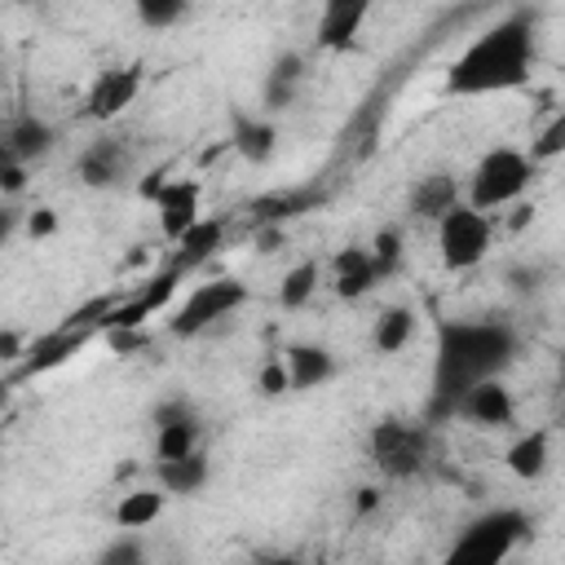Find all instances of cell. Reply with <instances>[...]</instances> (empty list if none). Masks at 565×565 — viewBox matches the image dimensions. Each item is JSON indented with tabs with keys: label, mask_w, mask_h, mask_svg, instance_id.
I'll return each instance as SVG.
<instances>
[{
	"label": "cell",
	"mask_w": 565,
	"mask_h": 565,
	"mask_svg": "<svg viewBox=\"0 0 565 565\" xmlns=\"http://www.w3.org/2000/svg\"><path fill=\"white\" fill-rule=\"evenodd\" d=\"M516 358V331L503 318H450L437 327V358H433V397L428 419H446L459 402L486 384L503 380Z\"/></svg>",
	"instance_id": "cell-1"
},
{
	"label": "cell",
	"mask_w": 565,
	"mask_h": 565,
	"mask_svg": "<svg viewBox=\"0 0 565 565\" xmlns=\"http://www.w3.org/2000/svg\"><path fill=\"white\" fill-rule=\"evenodd\" d=\"M539 57V35L530 13H508L494 26H486L450 66H446V93L450 97H490L512 93L530 84Z\"/></svg>",
	"instance_id": "cell-2"
},
{
	"label": "cell",
	"mask_w": 565,
	"mask_h": 565,
	"mask_svg": "<svg viewBox=\"0 0 565 565\" xmlns=\"http://www.w3.org/2000/svg\"><path fill=\"white\" fill-rule=\"evenodd\" d=\"M534 159H530V150H521V146H490L481 159H477V168L468 172V207H477V212H499V207H512V203H521L525 199V190H530V181H534Z\"/></svg>",
	"instance_id": "cell-3"
},
{
	"label": "cell",
	"mask_w": 565,
	"mask_h": 565,
	"mask_svg": "<svg viewBox=\"0 0 565 565\" xmlns=\"http://www.w3.org/2000/svg\"><path fill=\"white\" fill-rule=\"evenodd\" d=\"M525 534H530V521L521 508H494L468 521L437 565H508V556Z\"/></svg>",
	"instance_id": "cell-4"
},
{
	"label": "cell",
	"mask_w": 565,
	"mask_h": 565,
	"mask_svg": "<svg viewBox=\"0 0 565 565\" xmlns=\"http://www.w3.org/2000/svg\"><path fill=\"white\" fill-rule=\"evenodd\" d=\"M371 446V459L375 468L388 477V481H411L428 468V455H433V437H428V424H406V419H380L366 437Z\"/></svg>",
	"instance_id": "cell-5"
},
{
	"label": "cell",
	"mask_w": 565,
	"mask_h": 565,
	"mask_svg": "<svg viewBox=\"0 0 565 565\" xmlns=\"http://www.w3.org/2000/svg\"><path fill=\"white\" fill-rule=\"evenodd\" d=\"M494 247V221L468 203H459L455 212H446L437 221V256L450 274H468L477 269Z\"/></svg>",
	"instance_id": "cell-6"
},
{
	"label": "cell",
	"mask_w": 565,
	"mask_h": 565,
	"mask_svg": "<svg viewBox=\"0 0 565 565\" xmlns=\"http://www.w3.org/2000/svg\"><path fill=\"white\" fill-rule=\"evenodd\" d=\"M238 305H247V282H238V278H207V282H199V287L172 309L168 331L181 335V340H190V335H199V331L225 322Z\"/></svg>",
	"instance_id": "cell-7"
},
{
	"label": "cell",
	"mask_w": 565,
	"mask_h": 565,
	"mask_svg": "<svg viewBox=\"0 0 565 565\" xmlns=\"http://www.w3.org/2000/svg\"><path fill=\"white\" fill-rule=\"evenodd\" d=\"M132 159H137V150H132V137L128 132H102V137H93L79 150L75 177L88 190H110V185H119L132 172Z\"/></svg>",
	"instance_id": "cell-8"
},
{
	"label": "cell",
	"mask_w": 565,
	"mask_h": 565,
	"mask_svg": "<svg viewBox=\"0 0 565 565\" xmlns=\"http://www.w3.org/2000/svg\"><path fill=\"white\" fill-rule=\"evenodd\" d=\"M154 221L168 243H185L203 225V185L194 177L163 181L154 194Z\"/></svg>",
	"instance_id": "cell-9"
},
{
	"label": "cell",
	"mask_w": 565,
	"mask_h": 565,
	"mask_svg": "<svg viewBox=\"0 0 565 565\" xmlns=\"http://www.w3.org/2000/svg\"><path fill=\"white\" fill-rule=\"evenodd\" d=\"M203 450V419L190 406V397H168L154 406V455L159 459H185Z\"/></svg>",
	"instance_id": "cell-10"
},
{
	"label": "cell",
	"mask_w": 565,
	"mask_h": 565,
	"mask_svg": "<svg viewBox=\"0 0 565 565\" xmlns=\"http://www.w3.org/2000/svg\"><path fill=\"white\" fill-rule=\"evenodd\" d=\"M141 79H146L141 66H106V71H97L93 84H88V93H84V115L97 119V124L119 119L137 102Z\"/></svg>",
	"instance_id": "cell-11"
},
{
	"label": "cell",
	"mask_w": 565,
	"mask_h": 565,
	"mask_svg": "<svg viewBox=\"0 0 565 565\" xmlns=\"http://www.w3.org/2000/svg\"><path fill=\"white\" fill-rule=\"evenodd\" d=\"M53 146H57V128L40 115H18L0 132V159H9V163H35Z\"/></svg>",
	"instance_id": "cell-12"
},
{
	"label": "cell",
	"mask_w": 565,
	"mask_h": 565,
	"mask_svg": "<svg viewBox=\"0 0 565 565\" xmlns=\"http://www.w3.org/2000/svg\"><path fill=\"white\" fill-rule=\"evenodd\" d=\"M463 199H459V177L455 172H424V177H415V185H411V194H406V212L415 216V221H441L446 212H455Z\"/></svg>",
	"instance_id": "cell-13"
},
{
	"label": "cell",
	"mask_w": 565,
	"mask_h": 565,
	"mask_svg": "<svg viewBox=\"0 0 565 565\" xmlns=\"http://www.w3.org/2000/svg\"><path fill=\"white\" fill-rule=\"evenodd\" d=\"M305 79H309V62H305V53H296V49L278 53V57L269 62L265 79H260V102H265V110L274 115V110L296 106V97H300Z\"/></svg>",
	"instance_id": "cell-14"
},
{
	"label": "cell",
	"mask_w": 565,
	"mask_h": 565,
	"mask_svg": "<svg viewBox=\"0 0 565 565\" xmlns=\"http://www.w3.org/2000/svg\"><path fill=\"white\" fill-rule=\"evenodd\" d=\"M455 415H463V419H472V424H481V428H508V424L516 419V397H512V388H508L503 380H486V384H477V388L459 402Z\"/></svg>",
	"instance_id": "cell-15"
},
{
	"label": "cell",
	"mask_w": 565,
	"mask_h": 565,
	"mask_svg": "<svg viewBox=\"0 0 565 565\" xmlns=\"http://www.w3.org/2000/svg\"><path fill=\"white\" fill-rule=\"evenodd\" d=\"M331 265H335V296L340 300H362L384 278L375 256H371V247H340Z\"/></svg>",
	"instance_id": "cell-16"
},
{
	"label": "cell",
	"mask_w": 565,
	"mask_h": 565,
	"mask_svg": "<svg viewBox=\"0 0 565 565\" xmlns=\"http://www.w3.org/2000/svg\"><path fill=\"white\" fill-rule=\"evenodd\" d=\"M366 0H331L318 13V49H344L366 22Z\"/></svg>",
	"instance_id": "cell-17"
},
{
	"label": "cell",
	"mask_w": 565,
	"mask_h": 565,
	"mask_svg": "<svg viewBox=\"0 0 565 565\" xmlns=\"http://www.w3.org/2000/svg\"><path fill=\"white\" fill-rule=\"evenodd\" d=\"M282 362H287V375H291L296 393L300 388H322L335 375V353L327 344H287Z\"/></svg>",
	"instance_id": "cell-18"
},
{
	"label": "cell",
	"mask_w": 565,
	"mask_h": 565,
	"mask_svg": "<svg viewBox=\"0 0 565 565\" xmlns=\"http://www.w3.org/2000/svg\"><path fill=\"white\" fill-rule=\"evenodd\" d=\"M154 477H159V490H163V494L190 499V494H199V490L207 486L212 459H207L203 450H194V455H185V459H159V463H154Z\"/></svg>",
	"instance_id": "cell-19"
},
{
	"label": "cell",
	"mask_w": 565,
	"mask_h": 565,
	"mask_svg": "<svg viewBox=\"0 0 565 565\" xmlns=\"http://www.w3.org/2000/svg\"><path fill=\"white\" fill-rule=\"evenodd\" d=\"M503 463H508L512 477H521V481H539V477L547 472V463H552V433H547V428L521 433V437L503 450Z\"/></svg>",
	"instance_id": "cell-20"
},
{
	"label": "cell",
	"mask_w": 565,
	"mask_h": 565,
	"mask_svg": "<svg viewBox=\"0 0 565 565\" xmlns=\"http://www.w3.org/2000/svg\"><path fill=\"white\" fill-rule=\"evenodd\" d=\"M411 335H415V309L411 305H388V309L375 313V327H371L375 353L393 358V353H402L411 344Z\"/></svg>",
	"instance_id": "cell-21"
},
{
	"label": "cell",
	"mask_w": 565,
	"mask_h": 565,
	"mask_svg": "<svg viewBox=\"0 0 565 565\" xmlns=\"http://www.w3.org/2000/svg\"><path fill=\"white\" fill-rule=\"evenodd\" d=\"M163 503H168V494L159 490V486H141V490H128L119 503H115V525L119 530H150L159 516H163Z\"/></svg>",
	"instance_id": "cell-22"
},
{
	"label": "cell",
	"mask_w": 565,
	"mask_h": 565,
	"mask_svg": "<svg viewBox=\"0 0 565 565\" xmlns=\"http://www.w3.org/2000/svg\"><path fill=\"white\" fill-rule=\"evenodd\" d=\"M234 150H238L247 163H265V159H274V150H278V128H274L269 119H260V115L238 119V124H234Z\"/></svg>",
	"instance_id": "cell-23"
},
{
	"label": "cell",
	"mask_w": 565,
	"mask_h": 565,
	"mask_svg": "<svg viewBox=\"0 0 565 565\" xmlns=\"http://www.w3.org/2000/svg\"><path fill=\"white\" fill-rule=\"evenodd\" d=\"M313 291H318V265L313 260H296L278 282V305L282 309H305L313 300Z\"/></svg>",
	"instance_id": "cell-24"
},
{
	"label": "cell",
	"mask_w": 565,
	"mask_h": 565,
	"mask_svg": "<svg viewBox=\"0 0 565 565\" xmlns=\"http://www.w3.org/2000/svg\"><path fill=\"white\" fill-rule=\"evenodd\" d=\"M93 565H150V547H146V539H141L137 530H124V534H115V539L97 552Z\"/></svg>",
	"instance_id": "cell-25"
},
{
	"label": "cell",
	"mask_w": 565,
	"mask_h": 565,
	"mask_svg": "<svg viewBox=\"0 0 565 565\" xmlns=\"http://www.w3.org/2000/svg\"><path fill=\"white\" fill-rule=\"evenodd\" d=\"M565 154V106L530 137V159L534 163H547V159H561Z\"/></svg>",
	"instance_id": "cell-26"
},
{
	"label": "cell",
	"mask_w": 565,
	"mask_h": 565,
	"mask_svg": "<svg viewBox=\"0 0 565 565\" xmlns=\"http://www.w3.org/2000/svg\"><path fill=\"white\" fill-rule=\"evenodd\" d=\"M371 256H375L380 274H393V269L402 265V256H406V234H402V225H384V230H375V238H371Z\"/></svg>",
	"instance_id": "cell-27"
},
{
	"label": "cell",
	"mask_w": 565,
	"mask_h": 565,
	"mask_svg": "<svg viewBox=\"0 0 565 565\" xmlns=\"http://www.w3.org/2000/svg\"><path fill=\"white\" fill-rule=\"evenodd\" d=\"M185 13H190V4H185V0H141V4H137V22H141V26H150V31L177 26Z\"/></svg>",
	"instance_id": "cell-28"
},
{
	"label": "cell",
	"mask_w": 565,
	"mask_h": 565,
	"mask_svg": "<svg viewBox=\"0 0 565 565\" xmlns=\"http://www.w3.org/2000/svg\"><path fill=\"white\" fill-rule=\"evenodd\" d=\"M221 234H225V225H221V221H203V225L181 243V260H185V265H190V260H203V256L221 243Z\"/></svg>",
	"instance_id": "cell-29"
},
{
	"label": "cell",
	"mask_w": 565,
	"mask_h": 565,
	"mask_svg": "<svg viewBox=\"0 0 565 565\" xmlns=\"http://www.w3.org/2000/svg\"><path fill=\"white\" fill-rule=\"evenodd\" d=\"M260 393L265 397H278V393H291V375H287V362H282V353H274L265 366H260Z\"/></svg>",
	"instance_id": "cell-30"
},
{
	"label": "cell",
	"mask_w": 565,
	"mask_h": 565,
	"mask_svg": "<svg viewBox=\"0 0 565 565\" xmlns=\"http://www.w3.org/2000/svg\"><path fill=\"white\" fill-rule=\"evenodd\" d=\"M26 185V163H9V159H0V190L4 194H18Z\"/></svg>",
	"instance_id": "cell-31"
},
{
	"label": "cell",
	"mask_w": 565,
	"mask_h": 565,
	"mask_svg": "<svg viewBox=\"0 0 565 565\" xmlns=\"http://www.w3.org/2000/svg\"><path fill=\"white\" fill-rule=\"evenodd\" d=\"M57 230V216H53V207H35L31 216H26V234L31 238H49Z\"/></svg>",
	"instance_id": "cell-32"
},
{
	"label": "cell",
	"mask_w": 565,
	"mask_h": 565,
	"mask_svg": "<svg viewBox=\"0 0 565 565\" xmlns=\"http://www.w3.org/2000/svg\"><path fill=\"white\" fill-rule=\"evenodd\" d=\"M0 358H4V362H13V358H18V335H13V331H4V335H0Z\"/></svg>",
	"instance_id": "cell-33"
},
{
	"label": "cell",
	"mask_w": 565,
	"mask_h": 565,
	"mask_svg": "<svg viewBox=\"0 0 565 565\" xmlns=\"http://www.w3.org/2000/svg\"><path fill=\"white\" fill-rule=\"evenodd\" d=\"M366 508H375V490H358V512H366Z\"/></svg>",
	"instance_id": "cell-34"
},
{
	"label": "cell",
	"mask_w": 565,
	"mask_h": 565,
	"mask_svg": "<svg viewBox=\"0 0 565 565\" xmlns=\"http://www.w3.org/2000/svg\"><path fill=\"white\" fill-rule=\"evenodd\" d=\"M265 565H305V561H300V556H291V552H282V556H269Z\"/></svg>",
	"instance_id": "cell-35"
},
{
	"label": "cell",
	"mask_w": 565,
	"mask_h": 565,
	"mask_svg": "<svg viewBox=\"0 0 565 565\" xmlns=\"http://www.w3.org/2000/svg\"><path fill=\"white\" fill-rule=\"evenodd\" d=\"M556 375H561V393H565V349H561V358H556Z\"/></svg>",
	"instance_id": "cell-36"
},
{
	"label": "cell",
	"mask_w": 565,
	"mask_h": 565,
	"mask_svg": "<svg viewBox=\"0 0 565 565\" xmlns=\"http://www.w3.org/2000/svg\"><path fill=\"white\" fill-rule=\"evenodd\" d=\"M561 419H565V393H561Z\"/></svg>",
	"instance_id": "cell-37"
}]
</instances>
